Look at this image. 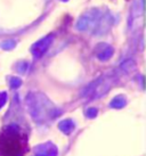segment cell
<instances>
[{"label": "cell", "instance_id": "6da1fadb", "mask_svg": "<svg viewBox=\"0 0 146 156\" xmlns=\"http://www.w3.org/2000/svg\"><path fill=\"white\" fill-rule=\"evenodd\" d=\"M27 151V136L18 126L12 124L0 133V156H24Z\"/></svg>", "mask_w": 146, "mask_h": 156}, {"label": "cell", "instance_id": "7a4b0ae2", "mask_svg": "<svg viewBox=\"0 0 146 156\" xmlns=\"http://www.w3.org/2000/svg\"><path fill=\"white\" fill-rule=\"evenodd\" d=\"M35 156H56L57 155V147L52 143L40 144L35 147Z\"/></svg>", "mask_w": 146, "mask_h": 156}, {"label": "cell", "instance_id": "3957f363", "mask_svg": "<svg viewBox=\"0 0 146 156\" xmlns=\"http://www.w3.org/2000/svg\"><path fill=\"white\" fill-rule=\"evenodd\" d=\"M60 129L65 134H70L71 131L74 129V123H73L71 120H65V121H62L60 123Z\"/></svg>", "mask_w": 146, "mask_h": 156}, {"label": "cell", "instance_id": "277c9868", "mask_svg": "<svg viewBox=\"0 0 146 156\" xmlns=\"http://www.w3.org/2000/svg\"><path fill=\"white\" fill-rule=\"evenodd\" d=\"M5 100H6V96H5V94H1V95H0V107L4 105Z\"/></svg>", "mask_w": 146, "mask_h": 156}]
</instances>
